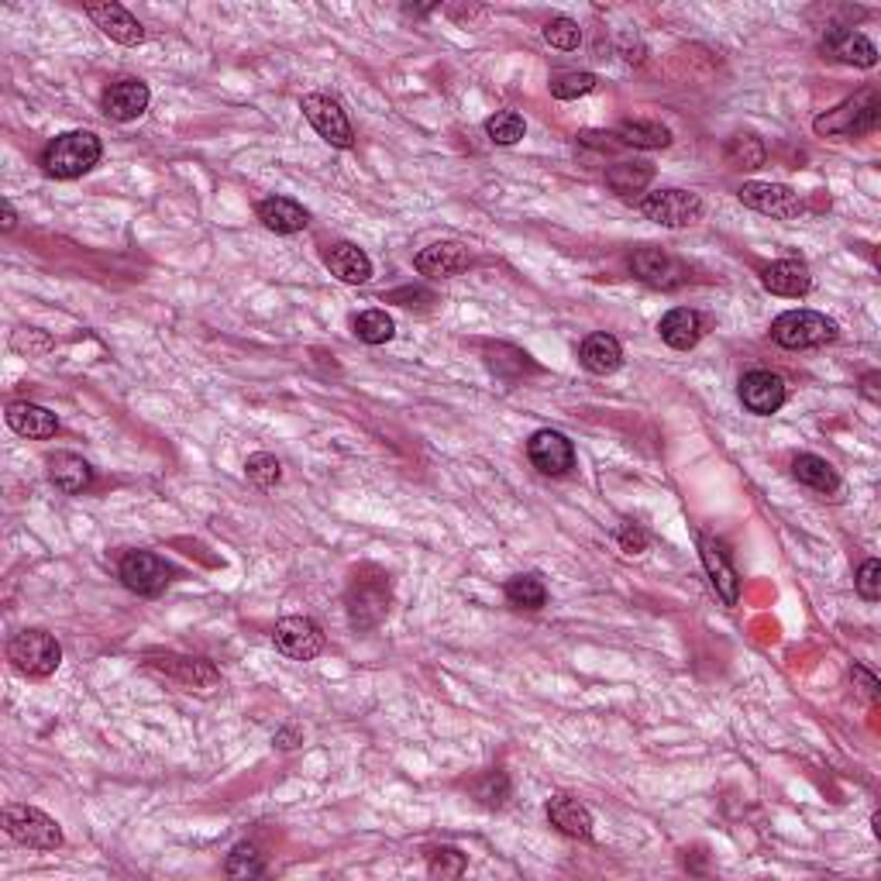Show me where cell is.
<instances>
[{"instance_id":"7","label":"cell","mask_w":881,"mask_h":881,"mask_svg":"<svg viewBox=\"0 0 881 881\" xmlns=\"http://www.w3.org/2000/svg\"><path fill=\"white\" fill-rule=\"evenodd\" d=\"M300 107H304V117L313 125V131L321 135L328 145H334V149H352V145H355L352 121H348L345 111H341V104L334 101V96L307 93Z\"/></svg>"},{"instance_id":"30","label":"cell","mask_w":881,"mask_h":881,"mask_svg":"<svg viewBox=\"0 0 881 881\" xmlns=\"http://www.w3.org/2000/svg\"><path fill=\"white\" fill-rule=\"evenodd\" d=\"M617 138L623 145H633V149H668L672 145V131L661 125V121H623Z\"/></svg>"},{"instance_id":"12","label":"cell","mask_w":881,"mask_h":881,"mask_svg":"<svg viewBox=\"0 0 881 881\" xmlns=\"http://www.w3.org/2000/svg\"><path fill=\"white\" fill-rule=\"evenodd\" d=\"M823 56L837 59V62H847V66H861V69H871L878 62V48L874 42H868L861 32H850L844 24H829L823 32Z\"/></svg>"},{"instance_id":"32","label":"cell","mask_w":881,"mask_h":881,"mask_svg":"<svg viewBox=\"0 0 881 881\" xmlns=\"http://www.w3.org/2000/svg\"><path fill=\"white\" fill-rule=\"evenodd\" d=\"M352 328H355L358 341H365V345H386V341L397 334L393 317H389L386 310H365V313H358Z\"/></svg>"},{"instance_id":"22","label":"cell","mask_w":881,"mask_h":881,"mask_svg":"<svg viewBox=\"0 0 881 881\" xmlns=\"http://www.w3.org/2000/svg\"><path fill=\"white\" fill-rule=\"evenodd\" d=\"M657 334L665 345L678 348V352H689L699 345V337H702V317L689 307H675L668 310L665 317H661V324H657Z\"/></svg>"},{"instance_id":"41","label":"cell","mask_w":881,"mask_h":881,"mask_svg":"<svg viewBox=\"0 0 881 881\" xmlns=\"http://www.w3.org/2000/svg\"><path fill=\"white\" fill-rule=\"evenodd\" d=\"M854 582H858V596L861 599L878 603V596H881V561L878 558H868Z\"/></svg>"},{"instance_id":"31","label":"cell","mask_w":881,"mask_h":881,"mask_svg":"<svg viewBox=\"0 0 881 881\" xmlns=\"http://www.w3.org/2000/svg\"><path fill=\"white\" fill-rule=\"evenodd\" d=\"M792 472L802 485H810V489H820V493H834V489L840 485L837 472H834V465H829L826 458L820 455H799L792 461Z\"/></svg>"},{"instance_id":"45","label":"cell","mask_w":881,"mask_h":881,"mask_svg":"<svg viewBox=\"0 0 881 881\" xmlns=\"http://www.w3.org/2000/svg\"><path fill=\"white\" fill-rule=\"evenodd\" d=\"M854 682H858V685H861V693H865L868 699H878V678H874V675H871L868 668H861V665H858V668H854Z\"/></svg>"},{"instance_id":"40","label":"cell","mask_w":881,"mask_h":881,"mask_svg":"<svg viewBox=\"0 0 881 881\" xmlns=\"http://www.w3.org/2000/svg\"><path fill=\"white\" fill-rule=\"evenodd\" d=\"M465 871V854L455 847H437L431 850V874L437 878H458Z\"/></svg>"},{"instance_id":"26","label":"cell","mask_w":881,"mask_h":881,"mask_svg":"<svg viewBox=\"0 0 881 881\" xmlns=\"http://www.w3.org/2000/svg\"><path fill=\"white\" fill-rule=\"evenodd\" d=\"M259 220L276 234H297L310 225V214L293 197H268L259 204Z\"/></svg>"},{"instance_id":"4","label":"cell","mask_w":881,"mask_h":881,"mask_svg":"<svg viewBox=\"0 0 881 881\" xmlns=\"http://www.w3.org/2000/svg\"><path fill=\"white\" fill-rule=\"evenodd\" d=\"M771 337L781 348H792V352L820 348V345H829V341H837V324L816 310H789L771 324Z\"/></svg>"},{"instance_id":"35","label":"cell","mask_w":881,"mask_h":881,"mask_svg":"<svg viewBox=\"0 0 881 881\" xmlns=\"http://www.w3.org/2000/svg\"><path fill=\"white\" fill-rule=\"evenodd\" d=\"M527 125L517 111H496L493 117L485 121V135L493 138L496 145H517L524 138Z\"/></svg>"},{"instance_id":"25","label":"cell","mask_w":881,"mask_h":881,"mask_svg":"<svg viewBox=\"0 0 881 881\" xmlns=\"http://www.w3.org/2000/svg\"><path fill=\"white\" fill-rule=\"evenodd\" d=\"M8 424H11L14 434L35 437V440L56 437V431H59V417H56V413L38 407V403H11L8 407Z\"/></svg>"},{"instance_id":"16","label":"cell","mask_w":881,"mask_h":881,"mask_svg":"<svg viewBox=\"0 0 881 881\" xmlns=\"http://www.w3.org/2000/svg\"><path fill=\"white\" fill-rule=\"evenodd\" d=\"M741 403L751 413H757V417H771L786 403V382L768 369H754L741 379Z\"/></svg>"},{"instance_id":"15","label":"cell","mask_w":881,"mask_h":881,"mask_svg":"<svg viewBox=\"0 0 881 881\" xmlns=\"http://www.w3.org/2000/svg\"><path fill=\"white\" fill-rule=\"evenodd\" d=\"M469 265H472V255L458 241H434L424 252H417V259H413V268L427 279H451V276L465 273Z\"/></svg>"},{"instance_id":"19","label":"cell","mask_w":881,"mask_h":881,"mask_svg":"<svg viewBox=\"0 0 881 881\" xmlns=\"http://www.w3.org/2000/svg\"><path fill=\"white\" fill-rule=\"evenodd\" d=\"M156 668L165 675V678H176L183 689H197V693H207L220 682L217 668L207 665L201 657H180V654H165V657H156Z\"/></svg>"},{"instance_id":"9","label":"cell","mask_w":881,"mask_h":881,"mask_svg":"<svg viewBox=\"0 0 881 881\" xmlns=\"http://www.w3.org/2000/svg\"><path fill=\"white\" fill-rule=\"evenodd\" d=\"M117 575L138 596H159L165 590L169 575H173V569H169L165 561L152 551H128L125 558H121Z\"/></svg>"},{"instance_id":"28","label":"cell","mask_w":881,"mask_h":881,"mask_svg":"<svg viewBox=\"0 0 881 881\" xmlns=\"http://www.w3.org/2000/svg\"><path fill=\"white\" fill-rule=\"evenodd\" d=\"M48 479H53L62 493L69 496H77L83 493V489H90L93 482V469L80 458V455H72V451H56L53 458H48Z\"/></svg>"},{"instance_id":"8","label":"cell","mask_w":881,"mask_h":881,"mask_svg":"<svg viewBox=\"0 0 881 881\" xmlns=\"http://www.w3.org/2000/svg\"><path fill=\"white\" fill-rule=\"evenodd\" d=\"M641 210L661 228H689L702 217V201L699 193L689 190H657L651 197H644Z\"/></svg>"},{"instance_id":"11","label":"cell","mask_w":881,"mask_h":881,"mask_svg":"<svg viewBox=\"0 0 881 881\" xmlns=\"http://www.w3.org/2000/svg\"><path fill=\"white\" fill-rule=\"evenodd\" d=\"M273 644L293 661H310L324 651V630L310 617H283L273 630Z\"/></svg>"},{"instance_id":"37","label":"cell","mask_w":881,"mask_h":881,"mask_svg":"<svg viewBox=\"0 0 881 881\" xmlns=\"http://www.w3.org/2000/svg\"><path fill=\"white\" fill-rule=\"evenodd\" d=\"M225 871H228L231 878H255V874H262V871H265V865H262V854H259L252 844H238V847L228 854V865H225Z\"/></svg>"},{"instance_id":"38","label":"cell","mask_w":881,"mask_h":881,"mask_svg":"<svg viewBox=\"0 0 881 881\" xmlns=\"http://www.w3.org/2000/svg\"><path fill=\"white\" fill-rule=\"evenodd\" d=\"M545 38L551 48H561V53H572V48H579L582 42V32H579V24L572 18H551L545 24Z\"/></svg>"},{"instance_id":"29","label":"cell","mask_w":881,"mask_h":881,"mask_svg":"<svg viewBox=\"0 0 881 881\" xmlns=\"http://www.w3.org/2000/svg\"><path fill=\"white\" fill-rule=\"evenodd\" d=\"M654 180V165L651 162H641V159H630V162H617L606 169V183L614 193L620 197H638L644 193Z\"/></svg>"},{"instance_id":"13","label":"cell","mask_w":881,"mask_h":881,"mask_svg":"<svg viewBox=\"0 0 881 881\" xmlns=\"http://www.w3.org/2000/svg\"><path fill=\"white\" fill-rule=\"evenodd\" d=\"M527 455H530L534 469L545 472V476H565L575 465L572 440L565 434H558V431H537L527 440Z\"/></svg>"},{"instance_id":"1","label":"cell","mask_w":881,"mask_h":881,"mask_svg":"<svg viewBox=\"0 0 881 881\" xmlns=\"http://www.w3.org/2000/svg\"><path fill=\"white\" fill-rule=\"evenodd\" d=\"M101 138L93 131H66L45 145L42 169L53 180H77L101 162Z\"/></svg>"},{"instance_id":"27","label":"cell","mask_w":881,"mask_h":881,"mask_svg":"<svg viewBox=\"0 0 881 881\" xmlns=\"http://www.w3.org/2000/svg\"><path fill=\"white\" fill-rule=\"evenodd\" d=\"M579 358L593 376H609V373H617L623 365V348H620V341L614 334H590L582 341Z\"/></svg>"},{"instance_id":"18","label":"cell","mask_w":881,"mask_h":881,"mask_svg":"<svg viewBox=\"0 0 881 881\" xmlns=\"http://www.w3.org/2000/svg\"><path fill=\"white\" fill-rule=\"evenodd\" d=\"M149 101L152 93L141 80H117L107 93H104V114L111 121H121V125H128V121H138L145 111H149Z\"/></svg>"},{"instance_id":"44","label":"cell","mask_w":881,"mask_h":881,"mask_svg":"<svg viewBox=\"0 0 881 881\" xmlns=\"http://www.w3.org/2000/svg\"><path fill=\"white\" fill-rule=\"evenodd\" d=\"M11 345H14V352L38 355V352H45V348H48V337H38L35 331H18V334L11 337Z\"/></svg>"},{"instance_id":"47","label":"cell","mask_w":881,"mask_h":881,"mask_svg":"<svg viewBox=\"0 0 881 881\" xmlns=\"http://www.w3.org/2000/svg\"><path fill=\"white\" fill-rule=\"evenodd\" d=\"M0 210H4V231H14V225H18V214H14V207L4 201V204H0Z\"/></svg>"},{"instance_id":"42","label":"cell","mask_w":881,"mask_h":881,"mask_svg":"<svg viewBox=\"0 0 881 881\" xmlns=\"http://www.w3.org/2000/svg\"><path fill=\"white\" fill-rule=\"evenodd\" d=\"M476 796L485 802V805H503L510 799V781L503 771H493V775H485L479 786H476Z\"/></svg>"},{"instance_id":"5","label":"cell","mask_w":881,"mask_h":881,"mask_svg":"<svg viewBox=\"0 0 881 881\" xmlns=\"http://www.w3.org/2000/svg\"><path fill=\"white\" fill-rule=\"evenodd\" d=\"M8 657L11 665L28 675V678H48L62 661V648L53 633L45 630H21L18 638L8 644Z\"/></svg>"},{"instance_id":"3","label":"cell","mask_w":881,"mask_h":881,"mask_svg":"<svg viewBox=\"0 0 881 881\" xmlns=\"http://www.w3.org/2000/svg\"><path fill=\"white\" fill-rule=\"evenodd\" d=\"M389 614V579L379 569H362L348 585V620L355 630H373Z\"/></svg>"},{"instance_id":"14","label":"cell","mask_w":881,"mask_h":881,"mask_svg":"<svg viewBox=\"0 0 881 881\" xmlns=\"http://www.w3.org/2000/svg\"><path fill=\"white\" fill-rule=\"evenodd\" d=\"M699 554H702V565L709 572V582H713V590L720 593V599L726 606H737L741 579H737V569L730 565V551L717 541V537L699 534Z\"/></svg>"},{"instance_id":"10","label":"cell","mask_w":881,"mask_h":881,"mask_svg":"<svg viewBox=\"0 0 881 881\" xmlns=\"http://www.w3.org/2000/svg\"><path fill=\"white\" fill-rule=\"evenodd\" d=\"M737 197L744 207L778 217V220H796L805 210L799 193L792 186H781V183H744Z\"/></svg>"},{"instance_id":"23","label":"cell","mask_w":881,"mask_h":881,"mask_svg":"<svg viewBox=\"0 0 881 881\" xmlns=\"http://www.w3.org/2000/svg\"><path fill=\"white\" fill-rule=\"evenodd\" d=\"M328 268L341 279V283H348V286H362V283H369L373 279V259L365 255L358 244L352 241H341V244H331V252H328Z\"/></svg>"},{"instance_id":"36","label":"cell","mask_w":881,"mask_h":881,"mask_svg":"<svg viewBox=\"0 0 881 881\" xmlns=\"http://www.w3.org/2000/svg\"><path fill=\"white\" fill-rule=\"evenodd\" d=\"M244 476H249V482H255L259 489H273L279 479H283V465L276 455H252L249 461H244Z\"/></svg>"},{"instance_id":"20","label":"cell","mask_w":881,"mask_h":881,"mask_svg":"<svg viewBox=\"0 0 881 881\" xmlns=\"http://www.w3.org/2000/svg\"><path fill=\"white\" fill-rule=\"evenodd\" d=\"M630 273L638 276L641 283L657 286V289H672L675 283H682L678 262H672L668 252H661V249H638V252H633L630 255Z\"/></svg>"},{"instance_id":"24","label":"cell","mask_w":881,"mask_h":881,"mask_svg":"<svg viewBox=\"0 0 881 881\" xmlns=\"http://www.w3.org/2000/svg\"><path fill=\"white\" fill-rule=\"evenodd\" d=\"M548 820L565 837H575V840H590L593 837V813L572 796H554L548 802Z\"/></svg>"},{"instance_id":"34","label":"cell","mask_w":881,"mask_h":881,"mask_svg":"<svg viewBox=\"0 0 881 881\" xmlns=\"http://www.w3.org/2000/svg\"><path fill=\"white\" fill-rule=\"evenodd\" d=\"M765 145L762 138H754V135H737V138H730L726 145V162L733 169H757V165H765Z\"/></svg>"},{"instance_id":"21","label":"cell","mask_w":881,"mask_h":881,"mask_svg":"<svg viewBox=\"0 0 881 881\" xmlns=\"http://www.w3.org/2000/svg\"><path fill=\"white\" fill-rule=\"evenodd\" d=\"M762 283L768 293H775V297H805V293L813 289L810 268L796 259H781V262L768 265L762 273Z\"/></svg>"},{"instance_id":"48","label":"cell","mask_w":881,"mask_h":881,"mask_svg":"<svg viewBox=\"0 0 881 881\" xmlns=\"http://www.w3.org/2000/svg\"><path fill=\"white\" fill-rule=\"evenodd\" d=\"M874 382H878V373H871V376L865 379V393H868V400L878 403V389H874Z\"/></svg>"},{"instance_id":"2","label":"cell","mask_w":881,"mask_h":881,"mask_svg":"<svg viewBox=\"0 0 881 881\" xmlns=\"http://www.w3.org/2000/svg\"><path fill=\"white\" fill-rule=\"evenodd\" d=\"M881 117V101L878 93L868 87L861 93L847 96V101L834 111H826L823 117L813 121L816 135H826V138H858V135H868Z\"/></svg>"},{"instance_id":"33","label":"cell","mask_w":881,"mask_h":881,"mask_svg":"<svg viewBox=\"0 0 881 881\" xmlns=\"http://www.w3.org/2000/svg\"><path fill=\"white\" fill-rule=\"evenodd\" d=\"M506 599L513 606H524V609H541L548 599V590L537 575H513L506 582Z\"/></svg>"},{"instance_id":"46","label":"cell","mask_w":881,"mask_h":881,"mask_svg":"<svg viewBox=\"0 0 881 881\" xmlns=\"http://www.w3.org/2000/svg\"><path fill=\"white\" fill-rule=\"evenodd\" d=\"M273 744H276V747H283V751H289V747L304 744V733H300L297 726H286V730H279V733H276Z\"/></svg>"},{"instance_id":"39","label":"cell","mask_w":881,"mask_h":881,"mask_svg":"<svg viewBox=\"0 0 881 881\" xmlns=\"http://www.w3.org/2000/svg\"><path fill=\"white\" fill-rule=\"evenodd\" d=\"M596 90V77L593 72H565V77H558L551 83V93L558 101H575V96H585Z\"/></svg>"},{"instance_id":"6","label":"cell","mask_w":881,"mask_h":881,"mask_svg":"<svg viewBox=\"0 0 881 881\" xmlns=\"http://www.w3.org/2000/svg\"><path fill=\"white\" fill-rule=\"evenodd\" d=\"M4 829L11 840L32 850H56L62 844V829L53 816H45L35 805H8L4 810Z\"/></svg>"},{"instance_id":"43","label":"cell","mask_w":881,"mask_h":881,"mask_svg":"<svg viewBox=\"0 0 881 881\" xmlns=\"http://www.w3.org/2000/svg\"><path fill=\"white\" fill-rule=\"evenodd\" d=\"M617 541H620V548L627 551V554H641L644 548H648V530L644 527H638V524H620V530H617Z\"/></svg>"},{"instance_id":"17","label":"cell","mask_w":881,"mask_h":881,"mask_svg":"<svg viewBox=\"0 0 881 881\" xmlns=\"http://www.w3.org/2000/svg\"><path fill=\"white\" fill-rule=\"evenodd\" d=\"M87 14H90V21L96 24V28H101L117 45H141L145 42L141 21L128 8L114 4V0H107V4H87Z\"/></svg>"}]
</instances>
